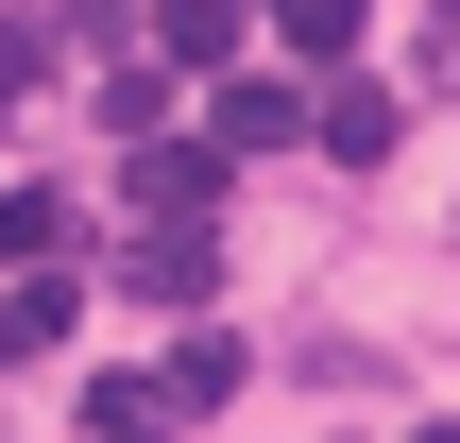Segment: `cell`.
Returning a JSON list of instances; mask_svg holds the SVG:
<instances>
[{
    "label": "cell",
    "instance_id": "obj_1",
    "mask_svg": "<svg viewBox=\"0 0 460 443\" xmlns=\"http://www.w3.org/2000/svg\"><path fill=\"white\" fill-rule=\"evenodd\" d=\"M222 171H239V154H205V137H137L119 188H137V222H222Z\"/></svg>",
    "mask_w": 460,
    "mask_h": 443
},
{
    "label": "cell",
    "instance_id": "obj_2",
    "mask_svg": "<svg viewBox=\"0 0 460 443\" xmlns=\"http://www.w3.org/2000/svg\"><path fill=\"white\" fill-rule=\"evenodd\" d=\"M307 137V85L290 68H222V120H205V154H290Z\"/></svg>",
    "mask_w": 460,
    "mask_h": 443
},
{
    "label": "cell",
    "instance_id": "obj_3",
    "mask_svg": "<svg viewBox=\"0 0 460 443\" xmlns=\"http://www.w3.org/2000/svg\"><path fill=\"white\" fill-rule=\"evenodd\" d=\"M205 273H222V256H205V222H137V256H119V290H137V307H205Z\"/></svg>",
    "mask_w": 460,
    "mask_h": 443
},
{
    "label": "cell",
    "instance_id": "obj_4",
    "mask_svg": "<svg viewBox=\"0 0 460 443\" xmlns=\"http://www.w3.org/2000/svg\"><path fill=\"white\" fill-rule=\"evenodd\" d=\"M307 137H324L341 171H376V154L410 137V102H393V85H324V102H307Z\"/></svg>",
    "mask_w": 460,
    "mask_h": 443
},
{
    "label": "cell",
    "instance_id": "obj_5",
    "mask_svg": "<svg viewBox=\"0 0 460 443\" xmlns=\"http://www.w3.org/2000/svg\"><path fill=\"white\" fill-rule=\"evenodd\" d=\"M68 324H85V307H68V273H51V256H17V273H0V359H51Z\"/></svg>",
    "mask_w": 460,
    "mask_h": 443
},
{
    "label": "cell",
    "instance_id": "obj_6",
    "mask_svg": "<svg viewBox=\"0 0 460 443\" xmlns=\"http://www.w3.org/2000/svg\"><path fill=\"white\" fill-rule=\"evenodd\" d=\"M154 68H239V0H154Z\"/></svg>",
    "mask_w": 460,
    "mask_h": 443
},
{
    "label": "cell",
    "instance_id": "obj_7",
    "mask_svg": "<svg viewBox=\"0 0 460 443\" xmlns=\"http://www.w3.org/2000/svg\"><path fill=\"white\" fill-rule=\"evenodd\" d=\"M188 410H171V376H102L85 393V443H171Z\"/></svg>",
    "mask_w": 460,
    "mask_h": 443
},
{
    "label": "cell",
    "instance_id": "obj_8",
    "mask_svg": "<svg viewBox=\"0 0 460 443\" xmlns=\"http://www.w3.org/2000/svg\"><path fill=\"white\" fill-rule=\"evenodd\" d=\"M273 51H290V68H324V51H358V0H273Z\"/></svg>",
    "mask_w": 460,
    "mask_h": 443
},
{
    "label": "cell",
    "instance_id": "obj_9",
    "mask_svg": "<svg viewBox=\"0 0 460 443\" xmlns=\"http://www.w3.org/2000/svg\"><path fill=\"white\" fill-rule=\"evenodd\" d=\"M222 393H239V341H222V324H205V341H171V410H222Z\"/></svg>",
    "mask_w": 460,
    "mask_h": 443
},
{
    "label": "cell",
    "instance_id": "obj_10",
    "mask_svg": "<svg viewBox=\"0 0 460 443\" xmlns=\"http://www.w3.org/2000/svg\"><path fill=\"white\" fill-rule=\"evenodd\" d=\"M51 239H68V205H51V188H0V273H17V256H51Z\"/></svg>",
    "mask_w": 460,
    "mask_h": 443
},
{
    "label": "cell",
    "instance_id": "obj_11",
    "mask_svg": "<svg viewBox=\"0 0 460 443\" xmlns=\"http://www.w3.org/2000/svg\"><path fill=\"white\" fill-rule=\"evenodd\" d=\"M85 17H137V0H85Z\"/></svg>",
    "mask_w": 460,
    "mask_h": 443
},
{
    "label": "cell",
    "instance_id": "obj_12",
    "mask_svg": "<svg viewBox=\"0 0 460 443\" xmlns=\"http://www.w3.org/2000/svg\"><path fill=\"white\" fill-rule=\"evenodd\" d=\"M427 443H460V427H427Z\"/></svg>",
    "mask_w": 460,
    "mask_h": 443
}]
</instances>
